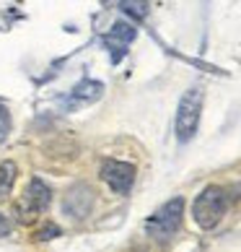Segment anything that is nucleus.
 I'll return each mask as SVG.
<instances>
[{"label": "nucleus", "mask_w": 241, "mask_h": 252, "mask_svg": "<svg viewBox=\"0 0 241 252\" xmlns=\"http://www.w3.org/2000/svg\"><path fill=\"white\" fill-rule=\"evenodd\" d=\"M228 208V192L218 185H208L192 203V216L200 229H215Z\"/></svg>", "instance_id": "nucleus-1"}, {"label": "nucleus", "mask_w": 241, "mask_h": 252, "mask_svg": "<svg viewBox=\"0 0 241 252\" xmlns=\"http://www.w3.org/2000/svg\"><path fill=\"white\" fill-rule=\"evenodd\" d=\"M202 101H205V94H202L200 86H192L184 91V96L179 99V109H177V123H174V130H177V138L182 143H187L194 138L200 125V115H202Z\"/></svg>", "instance_id": "nucleus-2"}, {"label": "nucleus", "mask_w": 241, "mask_h": 252, "mask_svg": "<svg viewBox=\"0 0 241 252\" xmlns=\"http://www.w3.org/2000/svg\"><path fill=\"white\" fill-rule=\"evenodd\" d=\"M182 219H184V198H171L169 203H163L161 208L148 219L145 229H148V234L156 237V239H169L174 231L182 226Z\"/></svg>", "instance_id": "nucleus-3"}, {"label": "nucleus", "mask_w": 241, "mask_h": 252, "mask_svg": "<svg viewBox=\"0 0 241 252\" xmlns=\"http://www.w3.org/2000/svg\"><path fill=\"white\" fill-rule=\"evenodd\" d=\"M50 200H52V190L42 180H31L29 185H26L24 195L18 198L16 211H18V216H21L24 221H34L39 213L47 211Z\"/></svg>", "instance_id": "nucleus-4"}, {"label": "nucleus", "mask_w": 241, "mask_h": 252, "mask_svg": "<svg viewBox=\"0 0 241 252\" xmlns=\"http://www.w3.org/2000/svg\"><path fill=\"white\" fill-rule=\"evenodd\" d=\"M101 180L117 195H127L135 185V166L130 161H114V158H109V161L101 164Z\"/></svg>", "instance_id": "nucleus-5"}, {"label": "nucleus", "mask_w": 241, "mask_h": 252, "mask_svg": "<svg viewBox=\"0 0 241 252\" xmlns=\"http://www.w3.org/2000/svg\"><path fill=\"white\" fill-rule=\"evenodd\" d=\"M91 205H94V192H91L86 185H76V188L65 195V211H68L73 219H86Z\"/></svg>", "instance_id": "nucleus-6"}, {"label": "nucleus", "mask_w": 241, "mask_h": 252, "mask_svg": "<svg viewBox=\"0 0 241 252\" xmlns=\"http://www.w3.org/2000/svg\"><path fill=\"white\" fill-rule=\"evenodd\" d=\"M133 39H135V29H133V26H127V24H117L114 29L104 36V42L109 44V50H112V60L114 63L127 52V44Z\"/></svg>", "instance_id": "nucleus-7"}, {"label": "nucleus", "mask_w": 241, "mask_h": 252, "mask_svg": "<svg viewBox=\"0 0 241 252\" xmlns=\"http://www.w3.org/2000/svg\"><path fill=\"white\" fill-rule=\"evenodd\" d=\"M101 91H104V86H101L99 81H83L78 83L76 89H73V101H96L101 96Z\"/></svg>", "instance_id": "nucleus-8"}, {"label": "nucleus", "mask_w": 241, "mask_h": 252, "mask_svg": "<svg viewBox=\"0 0 241 252\" xmlns=\"http://www.w3.org/2000/svg\"><path fill=\"white\" fill-rule=\"evenodd\" d=\"M13 182H16V164L13 161H3L0 164V198L11 192Z\"/></svg>", "instance_id": "nucleus-9"}, {"label": "nucleus", "mask_w": 241, "mask_h": 252, "mask_svg": "<svg viewBox=\"0 0 241 252\" xmlns=\"http://www.w3.org/2000/svg\"><path fill=\"white\" fill-rule=\"evenodd\" d=\"M122 11L130 13V16H135V18H145L148 5L145 3H122Z\"/></svg>", "instance_id": "nucleus-10"}, {"label": "nucleus", "mask_w": 241, "mask_h": 252, "mask_svg": "<svg viewBox=\"0 0 241 252\" xmlns=\"http://www.w3.org/2000/svg\"><path fill=\"white\" fill-rule=\"evenodd\" d=\"M11 133V115H8L5 104H0V141Z\"/></svg>", "instance_id": "nucleus-11"}, {"label": "nucleus", "mask_w": 241, "mask_h": 252, "mask_svg": "<svg viewBox=\"0 0 241 252\" xmlns=\"http://www.w3.org/2000/svg\"><path fill=\"white\" fill-rule=\"evenodd\" d=\"M62 231L60 226H54V223H47V226H42L39 231H36V239H54V237H60Z\"/></svg>", "instance_id": "nucleus-12"}, {"label": "nucleus", "mask_w": 241, "mask_h": 252, "mask_svg": "<svg viewBox=\"0 0 241 252\" xmlns=\"http://www.w3.org/2000/svg\"><path fill=\"white\" fill-rule=\"evenodd\" d=\"M8 234H11V221H8V216L0 213V237H8Z\"/></svg>", "instance_id": "nucleus-13"}]
</instances>
